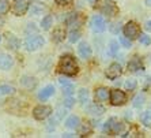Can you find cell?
<instances>
[{
  "mask_svg": "<svg viewBox=\"0 0 151 138\" xmlns=\"http://www.w3.org/2000/svg\"><path fill=\"white\" fill-rule=\"evenodd\" d=\"M57 4H61V6H64V4H70L72 0H56Z\"/></svg>",
  "mask_w": 151,
  "mask_h": 138,
  "instance_id": "38",
  "label": "cell"
},
{
  "mask_svg": "<svg viewBox=\"0 0 151 138\" xmlns=\"http://www.w3.org/2000/svg\"><path fill=\"white\" fill-rule=\"evenodd\" d=\"M15 88L11 85H1L0 86V94H14Z\"/></svg>",
  "mask_w": 151,
  "mask_h": 138,
  "instance_id": "23",
  "label": "cell"
},
{
  "mask_svg": "<svg viewBox=\"0 0 151 138\" xmlns=\"http://www.w3.org/2000/svg\"><path fill=\"white\" fill-rule=\"evenodd\" d=\"M140 122L144 124V126H147V127L151 126V107L140 115Z\"/></svg>",
  "mask_w": 151,
  "mask_h": 138,
  "instance_id": "20",
  "label": "cell"
},
{
  "mask_svg": "<svg viewBox=\"0 0 151 138\" xmlns=\"http://www.w3.org/2000/svg\"><path fill=\"white\" fill-rule=\"evenodd\" d=\"M0 41H1V36H0Z\"/></svg>",
  "mask_w": 151,
  "mask_h": 138,
  "instance_id": "42",
  "label": "cell"
},
{
  "mask_svg": "<svg viewBox=\"0 0 151 138\" xmlns=\"http://www.w3.org/2000/svg\"><path fill=\"white\" fill-rule=\"evenodd\" d=\"M87 1H88V3H90V4H94L95 1H97V0H87Z\"/></svg>",
  "mask_w": 151,
  "mask_h": 138,
  "instance_id": "40",
  "label": "cell"
},
{
  "mask_svg": "<svg viewBox=\"0 0 151 138\" xmlns=\"http://www.w3.org/2000/svg\"><path fill=\"white\" fill-rule=\"evenodd\" d=\"M144 28H146V30L151 32V21H147V22H146V25H144Z\"/></svg>",
  "mask_w": 151,
  "mask_h": 138,
  "instance_id": "39",
  "label": "cell"
},
{
  "mask_svg": "<svg viewBox=\"0 0 151 138\" xmlns=\"http://www.w3.org/2000/svg\"><path fill=\"white\" fill-rule=\"evenodd\" d=\"M59 84L61 86H67V85H71V82H70V79H67V78H64V77H60L59 78Z\"/></svg>",
  "mask_w": 151,
  "mask_h": 138,
  "instance_id": "36",
  "label": "cell"
},
{
  "mask_svg": "<svg viewBox=\"0 0 151 138\" xmlns=\"http://www.w3.org/2000/svg\"><path fill=\"white\" fill-rule=\"evenodd\" d=\"M121 74H123V68H121V66L119 63H112L106 70V77L109 79H116Z\"/></svg>",
  "mask_w": 151,
  "mask_h": 138,
  "instance_id": "8",
  "label": "cell"
},
{
  "mask_svg": "<svg viewBox=\"0 0 151 138\" xmlns=\"http://www.w3.org/2000/svg\"><path fill=\"white\" fill-rule=\"evenodd\" d=\"M78 53H79V56L83 57V59H88V57L93 55V49L86 41H82V43L79 44V46H78Z\"/></svg>",
  "mask_w": 151,
  "mask_h": 138,
  "instance_id": "11",
  "label": "cell"
},
{
  "mask_svg": "<svg viewBox=\"0 0 151 138\" xmlns=\"http://www.w3.org/2000/svg\"><path fill=\"white\" fill-rule=\"evenodd\" d=\"M21 84H22V86H25L26 89H34L35 85H37V81H35V78H33V77H23L21 79Z\"/></svg>",
  "mask_w": 151,
  "mask_h": 138,
  "instance_id": "19",
  "label": "cell"
},
{
  "mask_svg": "<svg viewBox=\"0 0 151 138\" xmlns=\"http://www.w3.org/2000/svg\"><path fill=\"white\" fill-rule=\"evenodd\" d=\"M128 68H129L131 71H139V70H143V66H142V62H140V59L137 56H135V57H132L129 60V63H128Z\"/></svg>",
  "mask_w": 151,
  "mask_h": 138,
  "instance_id": "17",
  "label": "cell"
},
{
  "mask_svg": "<svg viewBox=\"0 0 151 138\" xmlns=\"http://www.w3.org/2000/svg\"><path fill=\"white\" fill-rule=\"evenodd\" d=\"M50 113H52V108L48 105H38L33 111V115L37 121H44V119L50 116Z\"/></svg>",
  "mask_w": 151,
  "mask_h": 138,
  "instance_id": "7",
  "label": "cell"
},
{
  "mask_svg": "<svg viewBox=\"0 0 151 138\" xmlns=\"http://www.w3.org/2000/svg\"><path fill=\"white\" fill-rule=\"evenodd\" d=\"M87 111H88V113H91L94 116H101L102 113L105 112V108L98 105V104H91V105L87 108Z\"/></svg>",
  "mask_w": 151,
  "mask_h": 138,
  "instance_id": "18",
  "label": "cell"
},
{
  "mask_svg": "<svg viewBox=\"0 0 151 138\" xmlns=\"http://www.w3.org/2000/svg\"><path fill=\"white\" fill-rule=\"evenodd\" d=\"M64 36H65V32H64V29H56L55 32H53V36H52V40L53 41H56V43H60L61 40L64 38Z\"/></svg>",
  "mask_w": 151,
  "mask_h": 138,
  "instance_id": "21",
  "label": "cell"
},
{
  "mask_svg": "<svg viewBox=\"0 0 151 138\" xmlns=\"http://www.w3.org/2000/svg\"><path fill=\"white\" fill-rule=\"evenodd\" d=\"M74 90H75V88H74V85L71 84V85L64 86V89H63V94L65 96V97H68V96H72V94H74Z\"/></svg>",
  "mask_w": 151,
  "mask_h": 138,
  "instance_id": "31",
  "label": "cell"
},
{
  "mask_svg": "<svg viewBox=\"0 0 151 138\" xmlns=\"http://www.w3.org/2000/svg\"><path fill=\"white\" fill-rule=\"evenodd\" d=\"M110 96V90L108 88H98L95 90V99L98 101H106Z\"/></svg>",
  "mask_w": 151,
  "mask_h": 138,
  "instance_id": "15",
  "label": "cell"
},
{
  "mask_svg": "<svg viewBox=\"0 0 151 138\" xmlns=\"http://www.w3.org/2000/svg\"><path fill=\"white\" fill-rule=\"evenodd\" d=\"M44 44H45V40H44V37H41V36H38V34L30 36V37H27V38H26V41H25L26 49L30 51V52L40 49V48H41Z\"/></svg>",
  "mask_w": 151,
  "mask_h": 138,
  "instance_id": "2",
  "label": "cell"
},
{
  "mask_svg": "<svg viewBox=\"0 0 151 138\" xmlns=\"http://www.w3.org/2000/svg\"><path fill=\"white\" fill-rule=\"evenodd\" d=\"M65 126H67L68 129H71V130L78 129L79 126H81V119H79V116H76V115H71L67 121H65Z\"/></svg>",
  "mask_w": 151,
  "mask_h": 138,
  "instance_id": "16",
  "label": "cell"
},
{
  "mask_svg": "<svg viewBox=\"0 0 151 138\" xmlns=\"http://www.w3.org/2000/svg\"><path fill=\"white\" fill-rule=\"evenodd\" d=\"M53 94H55V86H53V85H48V86H45V88H44L41 92L38 93V99L42 100V101H45V100H48L49 97H52Z\"/></svg>",
  "mask_w": 151,
  "mask_h": 138,
  "instance_id": "14",
  "label": "cell"
},
{
  "mask_svg": "<svg viewBox=\"0 0 151 138\" xmlns=\"http://www.w3.org/2000/svg\"><path fill=\"white\" fill-rule=\"evenodd\" d=\"M14 66V59L7 53H0V70H10Z\"/></svg>",
  "mask_w": 151,
  "mask_h": 138,
  "instance_id": "12",
  "label": "cell"
},
{
  "mask_svg": "<svg viewBox=\"0 0 151 138\" xmlns=\"http://www.w3.org/2000/svg\"><path fill=\"white\" fill-rule=\"evenodd\" d=\"M8 45H10V48H12V49H17L18 45H19V41L17 40V37L10 36V37H8Z\"/></svg>",
  "mask_w": 151,
  "mask_h": 138,
  "instance_id": "30",
  "label": "cell"
},
{
  "mask_svg": "<svg viewBox=\"0 0 151 138\" xmlns=\"http://www.w3.org/2000/svg\"><path fill=\"white\" fill-rule=\"evenodd\" d=\"M146 3H147L148 6H151V0H146Z\"/></svg>",
  "mask_w": 151,
  "mask_h": 138,
  "instance_id": "41",
  "label": "cell"
},
{
  "mask_svg": "<svg viewBox=\"0 0 151 138\" xmlns=\"http://www.w3.org/2000/svg\"><path fill=\"white\" fill-rule=\"evenodd\" d=\"M144 99H146V97H144L143 93H139V94L134 99V107L135 108H140V107L144 104Z\"/></svg>",
  "mask_w": 151,
  "mask_h": 138,
  "instance_id": "25",
  "label": "cell"
},
{
  "mask_svg": "<svg viewBox=\"0 0 151 138\" xmlns=\"http://www.w3.org/2000/svg\"><path fill=\"white\" fill-rule=\"evenodd\" d=\"M74 103H75V100H74V97H72V96H68V97H65V99H64V107H67L68 110L74 107Z\"/></svg>",
  "mask_w": 151,
  "mask_h": 138,
  "instance_id": "34",
  "label": "cell"
},
{
  "mask_svg": "<svg viewBox=\"0 0 151 138\" xmlns=\"http://www.w3.org/2000/svg\"><path fill=\"white\" fill-rule=\"evenodd\" d=\"M79 38H81V33L78 32V30H72L70 33V37H68L70 43H76V41H79Z\"/></svg>",
  "mask_w": 151,
  "mask_h": 138,
  "instance_id": "28",
  "label": "cell"
},
{
  "mask_svg": "<svg viewBox=\"0 0 151 138\" xmlns=\"http://www.w3.org/2000/svg\"><path fill=\"white\" fill-rule=\"evenodd\" d=\"M10 10V3L7 0H0V14H6Z\"/></svg>",
  "mask_w": 151,
  "mask_h": 138,
  "instance_id": "29",
  "label": "cell"
},
{
  "mask_svg": "<svg viewBox=\"0 0 151 138\" xmlns=\"http://www.w3.org/2000/svg\"><path fill=\"white\" fill-rule=\"evenodd\" d=\"M79 101L82 104H86L88 101V92L87 89H81L79 90Z\"/></svg>",
  "mask_w": 151,
  "mask_h": 138,
  "instance_id": "27",
  "label": "cell"
},
{
  "mask_svg": "<svg viewBox=\"0 0 151 138\" xmlns=\"http://www.w3.org/2000/svg\"><path fill=\"white\" fill-rule=\"evenodd\" d=\"M124 85H125V89H127V90H134V89L136 88L137 82L135 81V79H127Z\"/></svg>",
  "mask_w": 151,
  "mask_h": 138,
  "instance_id": "32",
  "label": "cell"
},
{
  "mask_svg": "<svg viewBox=\"0 0 151 138\" xmlns=\"http://www.w3.org/2000/svg\"><path fill=\"white\" fill-rule=\"evenodd\" d=\"M123 129H124V124L117 121L116 118H110L105 124V131L112 133V134H119V133L123 131Z\"/></svg>",
  "mask_w": 151,
  "mask_h": 138,
  "instance_id": "5",
  "label": "cell"
},
{
  "mask_svg": "<svg viewBox=\"0 0 151 138\" xmlns=\"http://www.w3.org/2000/svg\"><path fill=\"white\" fill-rule=\"evenodd\" d=\"M67 107H60V108H57L56 111H55V113H53V116L50 118L49 121V124H52V126H55V124H57L59 122H61L64 119V116L67 115Z\"/></svg>",
  "mask_w": 151,
  "mask_h": 138,
  "instance_id": "9",
  "label": "cell"
},
{
  "mask_svg": "<svg viewBox=\"0 0 151 138\" xmlns=\"http://www.w3.org/2000/svg\"><path fill=\"white\" fill-rule=\"evenodd\" d=\"M139 43L143 44V45H150L151 44V37H148L147 34H140V37H139Z\"/></svg>",
  "mask_w": 151,
  "mask_h": 138,
  "instance_id": "33",
  "label": "cell"
},
{
  "mask_svg": "<svg viewBox=\"0 0 151 138\" xmlns=\"http://www.w3.org/2000/svg\"><path fill=\"white\" fill-rule=\"evenodd\" d=\"M120 44L124 46V48H131L132 46V44H131V40L128 38V37H120Z\"/></svg>",
  "mask_w": 151,
  "mask_h": 138,
  "instance_id": "35",
  "label": "cell"
},
{
  "mask_svg": "<svg viewBox=\"0 0 151 138\" xmlns=\"http://www.w3.org/2000/svg\"><path fill=\"white\" fill-rule=\"evenodd\" d=\"M29 4L26 0H15L12 4V12L15 15H23L27 11Z\"/></svg>",
  "mask_w": 151,
  "mask_h": 138,
  "instance_id": "10",
  "label": "cell"
},
{
  "mask_svg": "<svg viewBox=\"0 0 151 138\" xmlns=\"http://www.w3.org/2000/svg\"><path fill=\"white\" fill-rule=\"evenodd\" d=\"M117 52H119V43L116 40H110L109 41V53L112 56H116Z\"/></svg>",
  "mask_w": 151,
  "mask_h": 138,
  "instance_id": "22",
  "label": "cell"
},
{
  "mask_svg": "<svg viewBox=\"0 0 151 138\" xmlns=\"http://www.w3.org/2000/svg\"><path fill=\"white\" fill-rule=\"evenodd\" d=\"M88 133H90V127H88L87 124H86V126H83V127L81 129V134L83 135V134H88Z\"/></svg>",
  "mask_w": 151,
  "mask_h": 138,
  "instance_id": "37",
  "label": "cell"
},
{
  "mask_svg": "<svg viewBox=\"0 0 151 138\" xmlns=\"http://www.w3.org/2000/svg\"><path fill=\"white\" fill-rule=\"evenodd\" d=\"M101 10H102V12L105 15H109V17H114V15L119 12V10H117V7L114 6L113 3H102V6H101Z\"/></svg>",
  "mask_w": 151,
  "mask_h": 138,
  "instance_id": "13",
  "label": "cell"
},
{
  "mask_svg": "<svg viewBox=\"0 0 151 138\" xmlns=\"http://www.w3.org/2000/svg\"><path fill=\"white\" fill-rule=\"evenodd\" d=\"M124 36L128 37L129 40H134L139 37V33H140V28L137 26V23L135 22H128L125 26H124Z\"/></svg>",
  "mask_w": 151,
  "mask_h": 138,
  "instance_id": "4",
  "label": "cell"
},
{
  "mask_svg": "<svg viewBox=\"0 0 151 138\" xmlns=\"http://www.w3.org/2000/svg\"><path fill=\"white\" fill-rule=\"evenodd\" d=\"M44 12V7L40 6V4H32V7H30V14L32 15H40Z\"/></svg>",
  "mask_w": 151,
  "mask_h": 138,
  "instance_id": "26",
  "label": "cell"
},
{
  "mask_svg": "<svg viewBox=\"0 0 151 138\" xmlns=\"http://www.w3.org/2000/svg\"><path fill=\"white\" fill-rule=\"evenodd\" d=\"M59 71L64 75H75L78 73V64L71 55H64L59 63Z\"/></svg>",
  "mask_w": 151,
  "mask_h": 138,
  "instance_id": "1",
  "label": "cell"
},
{
  "mask_svg": "<svg viewBox=\"0 0 151 138\" xmlns=\"http://www.w3.org/2000/svg\"><path fill=\"white\" fill-rule=\"evenodd\" d=\"M52 22H53L52 15H46L45 18H42V21H41V26H42V29L48 30V29H49L50 26H52Z\"/></svg>",
  "mask_w": 151,
  "mask_h": 138,
  "instance_id": "24",
  "label": "cell"
},
{
  "mask_svg": "<svg viewBox=\"0 0 151 138\" xmlns=\"http://www.w3.org/2000/svg\"><path fill=\"white\" fill-rule=\"evenodd\" d=\"M90 26L94 33H102L106 30V22L102 15H94L90 21Z\"/></svg>",
  "mask_w": 151,
  "mask_h": 138,
  "instance_id": "3",
  "label": "cell"
},
{
  "mask_svg": "<svg viewBox=\"0 0 151 138\" xmlns=\"http://www.w3.org/2000/svg\"><path fill=\"white\" fill-rule=\"evenodd\" d=\"M109 100L113 105H123L127 101V96H125V93L121 92L120 89H113V90H110Z\"/></svg>",
  "mask_w": 151,
  "mask_h": 138,
  "instance_id": "6",
  "label": "cell"
}]
</instances>
